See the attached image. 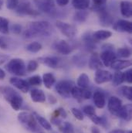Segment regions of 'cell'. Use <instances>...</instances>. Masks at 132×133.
I'll return each instance as SVG.
<instances>
[{"label": "cell", "mask_w": 132, "mask_h": 133, "mask_svg": "<svg viewBox=\"0 0 132 133\" xmlns=\"http://www.w3.org/2000/svg\"><path fill=\"white\" fill-rule=\"evenodd\" d=\"M113 28L115 31L121 33H131L132 26L130 21L125 19H119L116 23H114Z\"/></svg>", "instance_id": "5bb4252c"}, {"label": "cell", "mask_w": 132, "mask_h": 133, "mask_svg": "<svg viewBox=\"0 0 132 133\" xmlns=\"http://www.w3.org/2000/svg\"><path fill=\"white\" fill-rule=\"evenodd\" d=\"M11 30L12 32L15 34H20L22 32V26L17 23H15L13 25H12L11 26Z\"/></svg>", "instance_id": "7bdbcfd3"}, {"label": "cell", "mask_w": 132, "mask_h": 133, "mask_svg": "<svg viewBox=\"0 0 132 133\" xmlns=\"http://www.w3.org/2000/svg\"><path fill=\"white\" fill-rule=\"evenodd\" d=\"M51 122H52L53 125H57V126H60V125L62 124L61 119H60L59 118H54V117H52V118H51Z\"/></svg>", "instance_id": "681fc988"}, {"label": "cell", "mask_w": 132, "mask_h": 133, "mask_svg": "<svg viewBox=\"0 0 132 133\" xmlns=\"http://www.w3.org/2000/svg\"><path fill=\"white\" fill-rule=\"evenodd\" d=\"M0 92L2 94L5 101L10 104L11 107L15 111L20 110L23 103V100L22 96L16 90L6 86L0 88Z\"/></svg>", "instance_id": "7a4b0ae2"}, {"label": "cell", "mask_w": 132, "mask_h": 133, "mask_svg": "<svg viewBox=\"0 0 132 133\" xmlns=\"http://www.w3.org/2000/svg\"><path fill=\"white\" fill-rule=\"evenodd\" d=\"M120 93L122 96L126 98L128 100H132V90L129 86H124L120 88Z\"/></svg>", "instance_id": "d6a6232c"}, {"label": "cell", "mask_w": 132, "mask_h": 133, "mask_svg": "<svg viewBox=\"0 0 132 133\" xmlns=\"http://www.w3.org/2000/svg\"><path fill=\"white\" fill-rule=\"evenodd\" d=\"M53 49L59 54L63 55H68L72 52V47L64 39H60L58 41H56L53 45Z\"/></svg>", "instance_id": "8fae6325"}, {"label": "cell", "mask_w": 132, "mask_h": 133, "mask_svg": "<svg viewBox=\"0 0 132 133\" xmlns=\"http://www.w3.org/2000/svg\"><path fill=\"white\" fill-rule=\"evenodd\" d=\"M100 125H101L102 127H103V128H105V129L108 128V126H109V123H108V122H107V119L105 117H103V116L100 117Z\"/></svg>", "instance_id": "bcb514c9"}, {"label": "cell", "mask_w": 132, "mask_h": 133, "mask_svg": "<svg viewBox=\"0 0 132 133\" xmlns=\"http://www.w3.org/2000/svg\"><path fill=\"white\" fill-rule=\"evenodd\" d=\"M5 77V71L0 68V80H3Z\"/></svg>", "instance_id": "11a10c76"}, {"label": "cell", "mask_w": 132, "mask_h": 133, "mask_svg": "<svg viewBox=\"0 0 132 133\" xmlns=\"http://www.w3.org/2000/svg\"><path fill=\"white\" fill-rule=\"evenodd\" d=\"M88 64H89V66H90L91 69L96 70L101 69L103 66L101 61H100V56L96 53H94V54H93L91 55V58L89 60Z\"/></svg>", "instance_id": "ffe728a7"}, {"label": "cell", "mask_w": 132, "mask_h": 133, "mask_svg": "<svg viewBox=\"0 0 132 133\" xmlns=\"http://www.w3.org/2000/svg\"><path fill=\"white\" fill-rule=\"evenodd\" d=\"M0 48L3 49V50H6L8 49V43L7 41L5 39V38L1 37L0 38Z\"/></svg>", "instance_id": "c3c4849f"}, {"label": "cell", "mask_w": 132, "mask_h": 133, "mask_svg": "<svg viewBox=\"0 0 132 133\" xmlns=\"http://www.w3.org/2000/svg\"><path fill=\"white\" fill-rule=\"evenodd\" d=\"M131 66V61L129 60H115L110 67L115 70H121L123 69H125L128 66Z\"/></svg>", "instance_id": "7402d4cb"}, {"label": "cell", "mask_w": 132, "mask_h": 133, "mask_svg": "<svg viewBox=\"0 0 132 133\" xmlns=\"http://www.w3.org/2000/svg\"><path fill=\"white\" fill-rule=\"evenodd\" d=\"M9 82L12 85H13L15 88H16L18 90L21 91L23 93H26L30 91V85L26 80L19 78L17 77H12L10 78Z\"/></svg>", "instance_id": "4fadbf2b"}, {"label": "cell", "mask_w": 132, "mask_h": 133, "mask_svg": "<svg viewBox=\"0 0 132 133\" xmlns=\"http://www.w3.org/2000/svg\"><path fill=\"white\" fill-rule=\"evenodd\" d=\"M27 81L30 85H33V86H39V85H41V84L43 82L42 78L39 75H35V76L28 78Z\"/></svg>", "instance_id": "74e56055"}, {"label": "cell", "mask_w": 132, "mask_h": 133, "mask_svg": "<svg viewBox=\"0 0 132 133\" xmlns=\"http://www.w3.org/2000/svg\"><path fill=\"white\" fill-rule=\"evenodd\" d=\"M83 88H80L79 87L74 86L71 91V95L73 96V98L77 100L79 102H81L84 100V96H83Z\"/></svg>", "instance_id": "4dcf8cb0"}, {"label": "cell", "mask_w": 132, "mask_h": 133, "mask_svg": "<svg viewBox=\"0 0 132 133\" xmlns=\"http://www.w3.org/2000/svg\"><path fill=\"white\" fill-rule=\"evenodd\" d=\"M18 121L26 129L30 132H36L39 131V128L36 118L33 115L27 111L20 112L18 115Z\"/></svg>", "instance_id": "3957f363"}, {"label": "cell", "mask_w": 132, "mask_h": 133, "mask_svg": "<svg viewBox=\"0 0 132 133\" xmlns=\"http://www.w3.org/2000/svg\"><path fill=\"white\" fill-rule=\"evenodd\" d=\"M74 87V83L69 80H64L59 81L56 86L55 89L57 92L63 98H68L71 95V91Z\"/></svg>", "instance_id": "8992f818"}, {"label": "cell", "mask_w": 132, "mask_h": 133, "mask_svg": "<svg viewBox=\"0 0 132 133\" xmlns=\"http://www.w3.org/2000/svg\"><path fill=\"white\" fill-rule=\"evenodd\" d=\"M72 5L77 10H85L90 5V0H73Z\"/></svg>", "instance_id": "83f0119b"}, {"label": "cell", "mask_w": 132, "mask_h": 133, "mask_svg": "<svg viewBox=\"0 0 132 133\" xmlns=\"http://www.w3.org/2000/svg\"><path fill=\"white\" fill-rule=\"evenodd\" d=\"M73 63L75 65L80 66H84L87 64V59L83 55H77L73 57Z\"/></svg>", "instance_id": "8d00e7d4"}, {"label": "cell", "mask_w": 132, "mask_h": 133, "mask_svg": "<svg viewBox=\"0 0 132 133\" xmlns=\"http://www.w3.org/2000/svg\"><path fill=\"white\" fill-rule=\"evenodd\" d=\"M112 36V33L108 30H98L93 33V37L96 41L105 40Z\"/></svg>", "instance_id": "484cf974"}, {"label": "cell", "mask_w": 132, "mask_h": 133, "mask_svg": "<svg viewBox=\"0 0 132 133\" xmlns=\"http://www.w3.org/2000/svg\"><path fill=\"white\" fill-rule=\"evenodd\" d=\"M6 59H7V57H5L4 58H2V57H0V64L1 63H3Z\"/></svg>", "instance_id": "6f0895ef"}, {"label": "cell", "mask_w": 132, "mask_h": 133, "mask_svg": "<svg viewBox=\"0 0 132 133\" xmlns=\"http://www.w3.org/2000/svg\"><path fill=\"white\" fill-rule=\"evenodd\" d=\"M56 25L57 27L60 30V31L68 38H73L77 33V29L73 25L60 20L57 21Z\"/></svg>", "instance_id": "9c48e42d"}, {"label": "cell", "mask_w": 132, "mask_h": 133, "mask_svg": "<svg viewBox=\"0 0 132 133\" xmlns=\"http://www.w3.org/2000/svg\"><path fill=\"white\" fill-rule=\"evenodd\" d=\"M121 13L125 18H131L132 15V4L129 1H121L120 4Z\"/></svg>", "instance_id": "ac0fdd59"}, {"label": "cell", "mask_w": 132, "mask_h": 133, "mask_svg": "<svg viewBox=\"0 0 132 133\" xmlns=\"http://www.w3.org/2000/svg\"><path fill=\"white\" fill-rule=\"evenodd\" d=\"M19 4V0H7L6 1V7L10 10L16 9Z\"/></svg>", "instance_id": "60d3db41"}, {"label": "cell", "mask_w": 132, "mask_h": 133, "mask_svg": "<svg viewBox=\"0 0 132 133\" xmlns=\"http://www.w3.org/2000/svg\"><path fill=\"white\" fill-rule=\"evenodd\" d=\"M117 54L123 58H128L131 57V51L130 48L128 47H121L117 50Z\"/></svg>", "instance_id": "d590c367"}, {"label": "cell", "mask_w": 132, "mask_h": 133, "mask_svg": "<svg viewBox=\"0 0 132 133\" xmlns=\"http://www.w3.org/2000/svg\"><path fill=\"white\" fill-rule=\"evenodd\" d=\"M131 104H126V105L121 106V109L117 112V116H118L119 118L127 122H129L131 119Z\"/></svg>", "instance_id": "e0dca14e"}, {"label": "cell", "mask_w": 132, "mask_h": 133, "mask_svg": "<svg viewBox=\"0 0 132 133\" xmlns=\"http://www.w3.org/2000/svg\"><path fill=\"white\" fill-rule=\"evenodd\" d=\"M37 68H38V62L36 61H29L27 66H26V71L33 72Z\"/></svg>", "instance_id": "b9f144b4"}, {"label": "cell", "mask_w": 132, "mask_h": 133, "mask_svg": "<svg viewBox=\"0 0 132 133\" xmlns=\"http://www.w3.org/2000/svg\"><path fill=\"white\" fill-rule=\"evenodd\" d=\"M88 17V12L85 10H79L77 11L73 16V19L76 22L84 23L87 20Z\"/></svg>", "instance_id": "f546056e"}, {"label": "cell", "mask_w": 132, "mask_h": 133, "mask_svg": "<svg viewBox=\"0 0 132 133\" xmlns=\"http://www.w3.org/2000/svg\"><path fill=\"white\" fill-rule=\"evenodd\" d=\"M36 7L43 12L51 14L55 12L54 0H33Z\"/></svg>", "instance_id": "52a82bcc"}, {"label": "cell", "mask_w": 132, "mask_h": 133, "mask_svg": "<svg viewBox=\"0 0 132 133\" xmlns=\"http://www.w3.org/2000/svg\"><path fill=\"white\" fill-rule=\"evenodd\" d=\"M95 9L98 13L100 23L103 26H109L113 23L114 19L112 16L103 7L96 8Z\"/></svg>", "instance_id": "30bf717a"}, {"label": "cell", "mask_w": 132, "mask_h": 133, "mask_svg": "<svg viewBox=\"0 0 132 133\" xmlns=\"http://www.w3.org/2000/svg\"><path fill=\"white\" fill-rule=\"evenodd\" d=\"M30 97L33 101L37 103H44L46 101V95L44 92L39 89H33L30 91Z\"/></svg>", "instance_id": "44dd1931"}, {"label": "cell", "mask_w": 132, "mask_h": 133, "mask_svg": "<svg viewBox=\"0 0 132 133\" xmlns=\"http://www.w3.org/2000/svg\"><path fill=\"white\" fill-rule=\"evenodd\" d=\"M91 133H100V131L97 126L94 125L91 127Z\"/></svg>", "instance_id": "db71d44e"}, {"label": "cell", "mask_w": 132, "mask_h": 133, "mask_svg": "<svg viewBox=\"0 0 132 133\" xmlns=\"http://www.w3.org/2000/svg\"><path fill=\"white\" fill-rule=\"evenodd\" d=\"M57 110H58V111H59L60 116L61 118H66V115H67L66 111H65L63 108H57Z\"/></svg>", "instance_id": "f907efd6"}, {"label": "cell", "mask_w": 132, "mask_h": 133, "mask_svg": "<svg viewBox=\"0 0 132 133\" xmlns=\"http://www.w3.org/2000/svg\"><path fill=\"white\" fill-rule=\"evenodd\" d=\"M122 106V101L120 98H118L117 97H110L108 101V104H107V108L109 111L114 115H117V112L119 111V110L121 109Z\"/></svg>", "instance_id": "9a60e30c"}, {"label": "cell", "mask_w": 132, "mask_h": 133, "mask_svg": "<svg viewBox=\"0 0 132 133\" xmlns=\"http://www.w3.org/2000/svg\"><path fill=\"white\" fill-rule=\"evenodd\" d=\"M5 69L12 74L18 77L24 76L26 74V66L23 60L20 58H13L5 65Z\"/></svg>", "instance_id": "277c9868"}, {"label": "cell", "mask_w": 132, "mask_h": 133, "mask_svg": "<svg viewBox=\"0 0 132 133\" xmlns=\"http://www.w3.org/2000/svg\"><path fill=\"white\" fill-rule=\"evenodd\" d=\"M39 62L48 67L55 69L59 65V59L56 57H43L38 59Z\"/></svg>", "instance_id": "2e32d148"}, {"label": "cell", "mask_w": 132, "mask_h": 133, "mask_svg": "<svg viewBox=\"0 0 132 133\" xmlns=\"http://www.w3.org/2000/svg\"><path fill=\"white\" fill-rule=\"evenodd\" d=\"M77 85L83 89H88L90 87V78L87 74H81L77 79Z\"/></svg>", "instance_id": "d4e9b609"}, {"label": "cell", "mask_w": 132, "mask_h": 133, "mask_svg": "<svg viewBox=\"0 0 132 133\" xmlns=\"http://www.w3.org/2000/svg\"><path fill=\"white\" fill-rule=\"evenodd\" d=\"M131 69H128L125 72H124V81L128 82V84H131Z\"/></svg>", "instance_id": "ee69618b"}, {"label": "cell", "mask_w": 132, "mask_h": 133, "mask_svg": "<svg viewBox=\"0 0 132 133\" xmlns=\"http://www.w3.org/2000/svg\"><path fill=\"white\" fill-rule=\"evenodd\" d=\"M42 81L45 85V87L48 89H50L52 86L55 84L56 82V78L53 76V74L51 73H46L43 75Z\"/></svg>", "instance_id": "cb8c5ba5"}, {"label": "cell", "mask_w": 132, "mask_h": 133, "mask_svg": "<svg viewBox=\"0 0 132 133\" xmlns=\"http://www.w3.org/2000/svg\"><path fill=\"white\" fill-rule=\"evenodd\" d=\"M42 49V45L39 42H33L26 46V50L31 53H37Z\"/></svg>", "instance_id": "836d02e7"}, {"label": "cell", "mask_w": 132, "mask_h": 133, "mask_svg": "<svg viewBox=\"0 0 132 133\" xmlns=\"http://www.w3.org/2000/svg\"><path fill=\"white\" fill-rule=\"evenodd\" d=\"M0 32L5 35H7L9 33V20L2 16H0Z\"/></svg>", "instance_id": "1f68e13d"}, {"label": "cell", "mask_w": 132, "mask_h": 133, "mask_svg": "<svg viewBox=\"0 0 132 133\" xmlns=\"http://www.w3.org/2000/svg\"><path fill=\"white\" fill-rule=\"evenodd\" d=\"M93 99H94L95 106L98 108H103L105 106V104H106L105 95L102 91H95L93 95Z\"/></svg>", "instance_id": "d6986e66"}, {"label": "cell", "mask_w": 132, "mask_h": 133, "mask_svg": "<svg viewBox=\"0 0 132 133\" xmlns=\"http://www.w3.org/2000/svg\"><path fill=\"white\" fill-rule=\"evenodd\" d=\"M49 102H50V104H54L57 103V98H56L53 95H49Z\"/></svg>", "instance_id": "f5cc1de1"}, {"label": "cell", "mask_w": 132, "mask_h": 133, "mask_svg": "<svg viewBox=\"0 0 132 133\" xmlns=\"http://www.w3.org/2000/svg\"><path fill=\"white\" fill-rule=\"evenodd\" d=\"M100 58L103 66H110L117 58V55L114 51V46L110 44L104 45L103 46V51L100 54Z\"/></svg>", "instance_id": "5b68a950"}, {"label": "cell", "mask_w": 132, "mask_h": 133, "mask_svg": "<svg viewBox=\"0 0 132 133\" xmlns=\"http://www.w3.org/2000/svg\"><path fill=\"white\" fill-rule=\"evenodd\" d=\"M128 133H132V132L131 131H128Z\"/></svg>", "instance_id": "94428289"}, {"label": "cell", "mask_w": 132, "mask_h": 133, "mask_svg": "<svg viewBox=\"0 0 132 133\" xmlns=\"http://www.w3.org/2000/svg\"><path fill=\"white\" fill-rule=\"evenodd\" d=\"M56 1L57 5L60 6H66L70 2V0H56Z\"/></svg>", "instance_id": "816d5d0a"}, {"label": "cell", "mask_w": 132, "mask_h": 133, "mask_svg": "<svg viewBox=\"0 0 132 133\" xmlns=\"http://www.w3.org/2000/svg\"><path fill=\"white\" fill-rule=\"evenodd\" d=\"M2 4H3V0H0V9L2 7Z\"/></svg>", "instance_id": "680465c9"}, {"label": "cell", "mask_w": 132, "mask_h": 133, "mask_svg": "<svg viewBox=\"0 0 132 133\" xmlns=\"http://www.w3.org/2000/svg\"><path fill=\"white\" fill-rule=\"evenodd\" d=\"M16 12L20 16H36L39 14L38 11H36L35 9H33L31 6V4L27 2L19 3L16 9Z\"/></svg>", "instance_id": "ba28073f"}, {"label": "cell", "mask_w": 132, "mask_h": 133, "mask_svg": "<svg viewBox=\"0 0 132 133\" xmlns=\"http://www.w3.org/2000/svg\"><path fill=\"white\" fill-rule=\"evenodd\" d=\"M51 26L46 21H36L30 23L24 32V37L32 39L37 36H47L50 34Z\"/></svg>", "instance_id": "6da1fadb"}, {"label": "cell", "mask_w": 132, "mask_h": 133, "mask_svg": "<svg viewBox=\"0 0 132 133\" xmlns=\"http://www.w3.org/2000/svg\"><path fill=\"white\" fill-rule=\"evenodd\" d=\"M1 110H2V109L0 108V118L2 117V111H1Z\"/></svg>", "instance_id": "91938a15"}, {"label": "cell", "mask_w": 132, "mask_h": 133, "mask_svg": "<svg viewBox=\"0 0 132 133\" xmlns=\"http://www.w3.org/2000/svg\"><path fill=\"white\" fill-rule=\"evenodd\" d=\"M109 133H125V132L122 129H114L110 131Z\"/></svg>", "instance_id": "9f6ffc18"}, {"label": "cell", "mask_w": 132, "mask_h": 133, "mask_svg": "<svg viewBox=\"0 0 132 133\" xmlns=\"http://www.w3.org/2000/svg\"><path fill=\"white\" fill-rule=\"evenodd\" d=\"M92 93L89 89H84L83 90V96L84 99H90L91 98Z\"/></svg>", "instance_id": "7dc6e473"}, {"label": "cell", "mask_w": 132, "mask_h": 133, "mask_svg": "<svg viewBox=\"0 0 132 133\" xmlns=\"http://www.w3.org/2000/svg\"><path fill=\"white\" fill-rule=\"evenodd\" d=\"M33 115L36 118L38 124H39L43 129H45L46 130H51L52 127H51V124L43 117H42L41 115H39V114H37L36 112H33Z\"/></svg>", "instance_id": "4316f807"}, {"label": "cell", "mask_w": 132, "mask_h": 133, "mask_svg": "<svg viewBox=\"0 0 132 133\" xmlns=\"http://www.w3.org/2000/svg\"><path fill=\"white\" fill-rule=\"evenodd\" d=\"M112 77L113 75L110 71L99 69L96 70L94 75V81L98 84H101L110 81L112 80Z\"/></svg>", "instance_id": "7c38bea8"}, {"label": "cell", "mask_w": 132, "mask_h": 133, "mask_svg": "<svg viewBox=\"0 0 132 133\" xmlns=\"http://www.w3.org/2000/svg\"><path fill=\"white\" fill-rule=\"evenodd\" d=\"M83 111H84V114L87 115L89 118L91 117V116H93V115H96L95 109L91 105H86V106H84V108H83Z\"/></svg>", "instance_id": "f35d334b"}, {"label": "cell", "mask_w": 132, "mask_h": 133, "mask_svg": "<svg viewBox=\"0 0 132 133\" xmlns=\"http://www.w3.org/2000/svg\"><path fill=\"white\" fill-rule=\"evenodd\" d=\"M112 83L114 86H119L124 81V72H121V70H117L114 76L112 77Z\"/></svg>", "instance_id": "f1b7e54d"}, {"label": "cell", "mask_w": 132, "mask_h": 133, "mask_svg": "<svg viewBox=\"0 0 132 133\" xmlns=\"http://www.w3.org/2000/svg\"><path fill=\"white\" fill-rule=\"evenodd\" d=\"M71 112L73 115V116L79 121H83L84 120V115L82 113V111L80 110H79L78 108H73L71 109Z\"/></svg>", "instance_id": "ab89813d"}, {"label": "cell", "mask_w": 132, "mask_h": 133, "mask_svg": "<svg viewBox=\"0 0 132 133\" xmlns=\"http://www.w3.org/2000/svg\"><path fill=\"white\" fill-rule=\"evenodd\" d=\"M82 39L87 49H90V50L95 49V43H97V41L94 39L93 34H91V33H85Z\"/></svg>", "instance_id": "603a6c76"}, {"label": "cell", "mask_w": 132, "mask_h": 133, "mask_svg": "<svg viewBox=\"0 0 132 133\" xmlns=\"http://www.w3.org/2000/svg\"><path fill=\"white\" fill-rule=\"evenodd\" d=\"M107 1V0H93V2H94V5L95 6V9H96V8L103 7L106 4Z\"/></svg>", "instance_id": "f6af8a7d"}, {"label": "cell", "mask_w": 132, "mask_h": 133, "mask_svg": "<svg viewBox=\"0 0 132 133\" xmlns=\"http://www.w3.org/2000/svg\"><path fill=\"white\" fill-rule=\"evenodd\" d=\"M59 127L62 133H74L73 126L68 122H65L64 123L62 122V124Z\"/></svg>", "instance_id": "e575fe53"}]
</instances>
